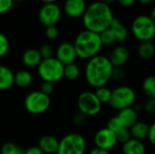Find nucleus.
I'll use <instances>...</instances> for the list:
<instances>
[{"instance_id": "16", "label": "nucleus", "mask_w": 155, "mask_h": 154, "mask_svg": "<svg viewBox=\"0 0 155 154\" xmlns=\"http://www.w3.org/2000/svg\"><path fill=\"white\" fill-rule=\"evenodd\" d=\"M109 29L114 34L117 43H123L128 37L129 32H128L127 27L124 25V24L120 19H118L116 17H114V19L109 26Z\"/></svg>"}, {"instance_id": "8", "label": "nucleus", "mask_w": 155, "mask_h": 154, "mask_svg": "<svg viewBox=\"0 0 155 154\" xmlns=\"http://www.w3.org/2000/svg\"><path fill=\"white\" fill-rule=\"evenodd\" d=\"M51 104L50 96L45 95L40 91L28 93L25 99V109L31 114H42L45 113Z\"/></svg>"}, {"instance_id": "12", "label": "nucleus", "mask_w": 155, "mask_h": 154, "mask_svg": "<svg viewBox=\"0 0 155 154\" xmlns=\"http://www.w3.org/2000/svg\"><path fill=\"white\" fill-rule=\"evenodd\" d=\"M55 58L64 66L74 63L77 58V54L74 44L65 42L59 44L55 51Z\"/></svg>"}, {"instance_id": "9", "label": "nucleus", "mask_w": 155, "mask_h": 154, "mask_svg": "<svg viewBox=\"0 0 155 154\" xmlns=\"http://www.w3.org/2000/svg\"><path fill=\"white\" fill-rule=\"evenodd\" d=\"M77 107L80 113L86 116H94L102 110V103L93 92H84L77 99Z\"/></svg>"}, {"instance_id": "20", "label": "nucleus", "mask_w": 155, "mask_h": 154, "mask_svg": "<svg viewBox=\"0 0 155 154\" xmlns=\"http://www.w3.org/2000/svg\"><path fill=\"white\" fill-rule=\"evenodd\" d=\"M15 74L5 65H0V91L9 90L14 85Z\"/></svg>"}, {"instance_id": "33", "label": "nucleus", "mask_w": 155, "mask_h": 154, "mask_svg": "<svg viewBox=\"0 0 155 154\" xmlns=\"http://www.w3.org/2000/svg\"><path fill=\"white\" fill-rule=\"evenodd\" d=\"M59 35V30L56 25L45 27V36L49 40H55Z\"/></svg>"}, {"instance_id": "32", "label": "nucleus", "mask_w": 155, "mask_h": 154, "mask_svg": "<svg viewBox=\"0 0 155 154\" xmlns=\"http://www.w3.org/2000/svg\"><path fill=\"white\" fill-rule=\"evenodd\" d=\"M108 129H110L111 131H113L114 133L119 131L121 128H123L124 126L122 125V123H120L119 119L117 118V116H114V117H112L109 119L108 123H107V126H106Z\"/></svg>"}, {"instance_id": "38", "label": "nucleus", "mask_w": 155, "mask_h": 154, "mask_svg": "<svg viewBox=\"0 0 155 154\" xmlns=\"http://www.w3.org/2000/svg\"><path fill=\"white\" fill-rule=\"evenodd\" d=\"M144 112L148 114H154L155 113V99H150L145 102L143 105Z\"/></svg>"}, {"instance_id": "7", "label": "nucleus", "mask_w": 155, "mask_h": 154, "mask_svg": "<svg viewBox=\"0 0 155 154\" xmlns=\"http://www.w3.org/2000/svg\"><path fill=\"white\" fill-rule=\"evenodd\" d=\"M136 99L135 92L129 86H119L112 91L111 100L109 104L115 110L121 111L123 109L132 107Z\"/></svg>"}, {"instance_id": "24", "label": "nucleus", "mask_w": 155, "mask_h": 154, "mask_svg": "<svg viewBox=\"0 0 155 154\" xmlns=\"http://www.w3.org/2000/svg\"><path fill=\"white\" fill-rule=\"evenodd\" d=\"M143 91L148 98L155 99V76L151 75L144 79L143 82Z\"/></svg>"}, {"instance_id": "27", "label": "nucleus", "mask_w": 155, "mask_h": 154, "mask_svg": "<svg viewBox=\"0 0 155 154\" xmlns=\"http://www.w3.org/2000/svg\"><path fill=\"white\" fill-rule=\"evenodd\" d=\"M99 35H100V39H101L103 46L104 45L110 46V45H113L115 43H117L114 34H113V32L109 28L104 30V31H103L102 33H100Z\"/></svg>"}, {"instance_id": "42", "label": "nucleus", "mask_w": 155, "mask_h": 154, "mask_svg": "<svg viewBox=\"0 0 155 154\" xmlns=\"http://www.w3.org/2000/svg\"><path fill=\"white\" fill-rule=\"evenodd\" d=\"M89 154H111L110 153V151H106V150H103V149H100V148H94Z\"/></svg>"}, {"instance_id": "23", "label": "nucleus", "mask_w": 155, "mask_h": 154, "mask_svg": "<svg viewBox=\"0 0 155 154\" xmlns=\"http://www.w3.org/2000/svg\"><path fill=\"white\" fill-rule=\"evenodd\" d=\"M138 55L144 60H149L155 54V44L153 41L141 42L138 46Z\"/></svg>"}, {"instance_id": "17", "label": "nucleus", "mask_w": 155, "mask_h": 154, "mask_svg": "<svg viewBox=\"0 0 155 154\" xmlns=\"http://www.w3.org/2000/svg\"><path fill=\"white\" fill-rule=\"evenodd\" d=\"M59 141L52 135H45L41 137L38 143V147L45 154H54L57 152Z\"/></svg>"}, {"instance_id": "29", "label": "nucleus", "mask_w": 155, "mask_h": 154, "mask_svg": "<svg viewBox=\"0 0 155 154\" xmlns=\"http://www.w3.org/2000/svg\"><path fill=\"white\" fill-rule=\"evenodd\" d=\"M115 135H116V138H117V142L118 143H121L123 144L125 143H127L129 140L132 139V135H131L130 129L125 128V127H123L119 131H117L115 133Z\"/></svg>"}, {"instance_id": "6", "label": "nucleus", "mask_w": 155, "mask_h": 154, "mask_svg": "<svg viewBox=\"0 0 155 154\" xmlns=\"http://www.w3.org/2000/svg\"><path fill=\"white\" fill-rule=\"evenodd\" d=\"M86 141L79 133H69L59 141L56 154H84Z\"/></svg>"}, {"instance_id": "21", "label": "nucleus", "mask_w": 155, "mask_h": 154, "mask_svg": "<svg viewBox=\"0 0 155 154\" xmlns=\"http://www.w3.org/2000/svg\"><path fill=\"white\" fill-rule=\"evenodd\" d=\"M149 127L150 126L146 123L138 121L136 123H134L130 128L132 138L139 140V141H143V140L146 139L148 137V133H149Z\"/></svg>"}, {"instance_id": "30", "label": "nucleus", "mask_w": 155, "mask_h": 154, "mask_svg": "<svg viewBox=\"0 0 155 154\" xmlns=\"http://www.w3.org/2000/svg\"><path fill=\"white\" fill-rule=\"evenodd\" d=\"M9 40L7 36L0 33V58L4 57L9 51Z\"/></svg>"}, {"instance_id": "15", "label": "nucleus", "mask_w": 155, "mask_h": 154, "mask_svg": "<svg viewBox=\"0 0 155 154\" xmlns=\"http://www.w3.org/2000/svg\"><path fill=\"white\" fill-rule=\"evenodd\" d=\"M117 118L124 127L130 129L138 122V112L134 107H128L119 111Z\"/></svg>"}, {"instance_id": "39", "label": "nucleus", "mask_w": 155, "mask_h": 154, "mask_svg": "<svg viewBox=\"0 0 155 154\" xmlns=\"http://www.w3.org/2000/svg\"><path fill=\"white\" fill-rule=\"evenodd\" d=\"M150 141V143L155 146V122L150 125L149 127V133H148V137H147Z\"/></svg>"}, {"instance_id": "40", "label": "nucleus", "mask_w": 155, "mask_h": 154, "mask_svg": "<svg viewBox=\"0 0 155 154\" xmlns=\"http://www.w3.org/2000/svg\"><path fill=\"white\" fill-rule=\"evenodd\" d=\"M25 154H45V152L38 146H33L25 151Z\"/></svg>"}, {"instance_id": "47", "label": "nucleus", "mask_w": 155, "mask_h": 154, "mask_svg": "<svg viewBox=\"0 0 155 154\" xmlns=\"http://www.w3.org/2000/svg\"><path fill=\"white\" fill-rule=\"evenodd\" d=\"M14 1H15V2H25L26 0H14Z\"/></svg>"}, {"instance_id": "2", "label": "nucleus", "mask_w": 155, "mask_h": 154, "mask_svg": "<svg viewBox=\"0 0 155 154\" xmlns=\"http://www.w3.org/2000/svg\"><path fill=\"white\" fill-rule=\"evenodd\" d=\"M114 66L108 57L98 54L88 60L84 75L89 85L94 88L105 86L111 80Z\"/></svg>"}, {"instance_id": "1", "label": "nucleus", "mask_w": 155, "mask_h": 154, "mask_svg": "<svg viewBox=\"0 0 155 154\" xmlns=\"http://www.w3.org/2000/svg\"><path fill=\"white\" fill-rule=\"evenodd\" d=\"M114 17L110 5L97 0L87 5L83 15V24L86 30L100 34L109 28Z\"/></svg>"}, {"instance_id": "46", "label": "nucleus", "mask_w": 155, "mask_h": 154, "mask_svg": "<svg viewBox=\"0 0 155 154\" xmlns=\"http://www.w3.org/2000/svg\"><path fill=\"white\" fill-rule=\"evenodd\" d=\"M99 1H101V2H104V3H105V4H111V3H113V2H114V1H116V0H99Z\"/></svg>"}, {"instance_id": "4", "label": "nucleus", "mask_w": 155, "mask_h": 154, "mask_svg": "<svg viewBox=\"0 0 155 154\" xmlns=\"http://www.w3.org/2000/svg\"><path fill=\"white\" fill-rule=\"evenodd\" d=\"M38 74L44 82L54 84L64 77V65L55 57L43 59L37 67Z\"/></svg>"}, {"instance_id": "28", "label": "nucleus", "mask_w": 155, "mask_h": 154, "mask_svg": "<svg viewBox=\"0 0 155 154\" xmlns=\"http://www.w3.org/2000/svg\"><path fill=\"white\" fill-rule=\"evenodd\" d=\"M1 154H25V151L13 143H5L1 148Z\"/></svg>"}, {"instance_id": "35", "label": "nucleus", "mask_w": 155, "mask_h": 154, "mask_svg": "<svg viewBox=\"0 0 155 154\" xmlns=\"http://www.w3.org/2000/svg\"><path fill=\"white\" fill-rule=\"evenodd\" d=\"M86 120H87V116L84 115V113H77L74 118H73V123L76 126V127H82L84 125V123H86Z\"/></svg>"}, {"instance_id": "44", "label": "nucleus", "mask_w": 155, "mask_h": 154, "mask_svg": "<svg viewBox=\"0 0 155 154\" xmlns=\"http://www.w3.org/2000/svg\"><path fill=\"white\" fill-rule=\"evenodd\" d=\"M150 17H151V19L153 20V24L155 25V7L152 10V12H151V15H150Z\"/></svg>"}, {"instance_id": "25", "label": "nucleus", "mask_w": 155, "mask_h": 154, "mask_svg": "<svg viewBox=\"0 0 155 154\" xmlns=\"http://www.w3.org/2000/svg\"><path fill=\"white\" fill-rule=\"evenodd\" d=\"M80 75V68L75 64H70L64 66V77H65L67 80L74 81L76 80Z\"/></svg>"}, {"instance_id": "14", "label": "nucleus", "mask_w": 155, "mask_h": 154, "mask_svg": "<svg viewBox=\"0 0 155 154\" xmlns=\"http://www.w3.org/2000/svg\"><path fill=\"white\" fill-rule=\"evenodd\" d=\"M129 57V49L124 45H117L113 49L108 58L114 67H122L128 62Z\"/></svg>"}, {"instance_id": "41", "label": "nucleus", "mask_w": 155, "mask_h": 154, "mask_svg": "<svg viewBox=\"0 0 155 154\" xmlns=\"http://www.w3.org/2000/svg\"><path fill=\"white\" fill-rule=\"evenodd\" d=\"M116 1L123 7H131V6H133L135 4V2L137 0H116Z\"/></svg>"}, {"instance_id": "22", "label": "nucleus", "mask_w": 155, "mask_h": 154, "mask_svg": "<svg viewBox=\"0 0 155 154\" xmlns=\"http://www.w3.org/2000/svg\"><path fill=\"white\" fill-rule=\"evenodd\" d=\"M33 82V76L31 73L27 70H20L15 74L14 84L20 88L28 87Z\"/></svg>"}, {"instance_id": "45", "label": "nucleus", "mask_w": 155, "mask_h": 154, "mask_svg": "<svg viewBox=\"0 0 155 154\" xmlns=\"http://www.w3.org/2000/svg\"><path fill=\"white\" fill-rule=\"evenodd\" d=\"M44 4H51V3H55L57 0H40Z\"/></svg>"}, {"instance_id": "11", "label": "nucleus", "mask_w": 155, "mask_h": 154, "mask_svg": "<svg viewBox=\"0 0 155 154\" xmlns=\"http://www.w3.org/2000/svg\"><path fill=\"white\" fill-rule=\"evenodd\" d=\"M94 141L96 148H100L106 151H110L111 149L114 148V146L118 143L115 133L107 127L102 128L97 131L94 135Z\"/></svg>"}, {"instance_id": "31", "label": "nucleus", "mask_w": 155, "mask_h": 154, "mask_svg": "<svg viewBox=\"0 0 155 154\" xmlns=\"http://www.w3.org/2000/svg\"><path fill=\"white\" fill-rule=\"evenodd\" d=\"M38 51H39V53H40L43 59H48V58L54 57L53 47L48 44H45L41 45V47H40V49Z\"/></svg>"}, {"instance_id": "26", "label": "nucleus", "mask_w": 155, "mask_h": 154, "mask_svg": "<svg viewBox=\"0 0 155 154\" xmlns=\"http://www.w3.org/2000/svg\"><path fill=\"white\" fill-rule=\"evenodd\" d=\"M94 93L102 104L109 103V102L111 100V96H112V90H110L108 87H106V86L99 87L95 90Z\"/></svg>"}, {"instance_id": "37", "label": "nucleus", "mask_w": 155, "mask_h": 154, "mask_svg": "<svg viewBox=\"0 0 155 154\" xmlns=\"http://www.w3.org/2000/svg\"><path fill=\"white\" fill-rule=\"evenodd\" d=\"M40 92H42L45 95L50 96L54 92V84L49 82H43L40 87Z\"/></svg>"}, {"instance_id": "18", "label": "nucleus", "mask_w": 155, "mask_h": 154, "mask_svg": "<svg viewBox=\"0 0 155 154\" xmlns=\"http://www.w3.org/2000/svg\"><path fill=\"white\" fill-rule=\"evenodd\" d=\"M122 152L123 154H145L146 148L143 141L132 138L123 144Z\"/></svg>"}, {"instance_id": "3", "label": "nucleus", "mask_w": 155, "mask_h": 154, "mask_svg": "<svg viewBox=\"0 0 155 154\" xmlns=\"http://www.w3.org/2000/svg\"><path fill=\"white\" fill-rule=\"evenodd\" d=\"M74 45L77 57L86 60L98 55L103 47L99 34L86 29L78 34Z\"/></svg>"}, {"instance_id": "5", "label": "nucleus", "mask_w": 155, "mask_h": 154, "mask_svg": "<svg viewBox=\"0 0 155 154\" xmlns=\"http://www.w3.org/2000/svg\"><path fill=\"white\" fill-rule=\"evenodd\" d=\"M131 27L133 34L141 42L152 41L155 36V25L150 15H141L136 16Z\"/></svg>"}, {"instance_id": "34", "label": "nucleus", "mask_w": 155, "mask_h": 154, "mask_svg": "<svg viewBox=\"0 0 155 154\" xmlns=\"http://www.w3.org/2000/svg\"><path fill=\"white\" fill-rule=\"evenodd\" d=\"M14 0H0V15L9 12L14 5Z\"/></svg>"}, {"instance_id": "19", "label": "nucleus", "mask_w": 155, "mask_h": 154, "mask_svg": "<svg viewBox=\"0 0 155 154\" xmlns=\"http://www.w3.org/2000/svg\"><path fill=\"white\" fill-rule=\"evenodd\" d=\"M42 60L43 58L39 51L36 49H27L26 51L24 52L22 55V61L24 64L30 68L38 67Z\"/></svg>"}, {"instance_id": "10", "label": "nucleus", "mask_w": 155, "mask_h": 154, "mask_svg": "<svg viewBox=\"0 0 155 154\" xmlns=\"http://www.w3.org/2000/svg\"><path fill=\"white\" fill-rule=\"evenodd\" d=\"M62 15V10L56 3L44 4L38 13V19L42 25L48 27L56 25Z\"/></svg>"}, {"instance_id": "43", "label": "nucleus", "mask_w": 155, "mask_h": 154, "mask_svg": "<svg viewBox=\"0 0 155 154\" xmlns=\"http://www.w3.org/2000/svg\"><path fill=\"white\" fill-rule=\"evenodd\" d=\"M139 3H141V4H143V5H147V4H151V3H153L154 0H137Z\"/></svg>"}, {"instance_id": "36", "label": "nucleus", "mask_w": 155, "mask_h": 154, "mask_svg": "<svg viewBox=\"0 0 155 154\" xmlns=\"http://www.w3.org/2000/svg\"><path fill=\"white\" fill-rule=\"evenodd\" d=\"M125 77V72L122 67H114L111 79L115 81H121Z\"/></svg>"}, {"instance_id": "13", "label": "nucleus", "mask_w": 155, "mask_h": 154, "mask_svg": "<svg viewBox=\"0 0 155 154\" xmlns=\"http://www.w3.org/2000/svg\"><path fill=\"white\" fill-rule=\"evenodd\" d=\"M87 5L85 0H65L64 4V11L71 18L83 17Z\"/></svg>"}]
</instances>
